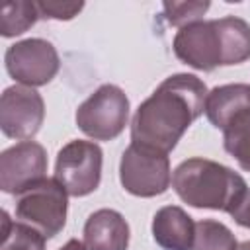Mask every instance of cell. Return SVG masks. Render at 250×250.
Instances as JSON below:
<instances>
[{"mask_svg":"<svg viewBox=\"0 0 250 250\" xmlns=\"http://www.w3.org/2000/svg\"><path fill=\"white\" fill-rule=\"evenodd\" d=\"M207 88L195 74H172L137 107L131 143L170 152L188 127L205 111Z\"/></svg>","mask_w":250,"mask_h":250,"instance_id":"cell-1","label":"cell"},{"mask_svg":"<svg viewBox=\"0 0 250 250\" xmlns=\"http://www.w3.org/2000/svg\"><path fill=\"white\" fill-rule=\"evenodd\" d=\"M172 188L176 195L195 207L232 213L248 191L240 174L225 164L207 158H188L172 174Z\"/></svg>","mask_w":250,"mask_h":250,"instance_id":"cell-2","label":"cell"},{"mask_svg":"<svg viewBox=\"0 0 250 250\" xmlns=\"http://www.w3.org/2000/svg\"><path fill=\"white\" fill-rule=\"evenodd\" d=\"M119 182L123 189L137 197H156L170 188L172 172L166 152L131 143L119 160Z\"/></svg>","mask_w":250,"mask_h":250,"instance_id":"cell-3","label":"cell"},{"mask_svg":"<svg viewBox=\"0 0 250 250\" xmlns=\"http://www.w3.org/2000/svg\"><path fill=\"white\" fill-rule=\"evenodd\" d=\"M76 127L94 141H113L129 121V98L115 84H104L76 109Z\"/></svg>","mask_w":250,"mask_h":250,"instance_id":"cell-4","label":"cell"},{"mask_svg":"<svg viewBox=\"0 0 250 250\" xmlns=\"http://www.w3.org/2000/svg\"><path fill=\"white\" fill-rule=\"evenodd\" d=\"M68 193L55 180L45 178L16 197V219L45 238L57 236L66 225Z\"/></svg>","mask_w":250,"mask_h":250,"instance_id":"cell-5","label":"cell"},{"mask_svg":"<svg viewBox=\"0 0 250 250\" xmlns=\"http://www.w3.org/2000/svg\"><path fill=\"white\" fill-rule=\"evenodd\" d=\"M104 152L92 141L74 139L66 143L55 162V180L72 197H84L98 189L102 180Z\"/></svg>","mask_w":250,"mask_h":250,"instance_id":"cell-6","label":"cell"},{"mask_svg":"<svg viewBox=\"0 0 250 250\" xmlns=\"http://www.w3.org/2000/svg\"><path fill=\"white\" fill-rule=\"evenodd\" d=\"M4 62L8 74L21 86L29 88L49 84L61 68L57 49L51 41L41 37H29L10 45L6 49Z\"/></svg>","mask_w":250,"mask_h":250,"instance_id":"cell-7","label":"cell"},{"mask_svg":"<svg viewBox=\"0 0 250 250\" xmlns=\"http://www.w3.org/2000/svg\"><path fill=\"white\" fill-rule=\"evenodd\" d=\"M45 119V102L35 88L14 84L0 98V129L16 141H29Z\"/></svg>","mask_w":250,"mask_h":250,"instance_id":"cell-8","label":"cell"},{"mask_svg":"<svg viewBox=\"0 0 250 250\" xmlns=\"http://www.w3.org/2000/svg\"><path fill=\"white\" fill-rule=\"evenodd\" d=\"M47 178V152L35 141H21L0 154V189L20 195Z\"/></svg>","mask_w":250,"mask_h":250,"instance_id":"cell-9","label":"cell"},{"mask_svg":"<svg viewBox=\"0 0 250 250\" xmlns=\"http://www.w3.org/2000/svg\"><path fill=\"white\" fill-rule=\"evenodd\" d=\"M174 55L195 70L211 72L223 66V43L217 20H201L180 27L174 35Z\"/></svg>","mask_w":250,"mask_h":250,"instance_id":"cell-10","label":"cell"},{"mask_svg":"<svg viewBox=\"0 0 250 250\" xmlns=\"http://www.w3.org/2000/svg\"><path fill=\"white\" fill-rule=\"evenodd\" d=\"M84 244L88 250H127L129 225L115 209H98L84 223Z\"/></svg>","mask_w":250,"mask_h":250,"instance_id":"cell-11","label":"cell"},{"mask_svg":"<svg viewBox=\"0 0 250 250\" xmlns=\"http://www.w3.org/2000/svg\"><path fill=\"white\" fill-rule=\"evenodd\" d=\"M152 238L162 250H191L195 223L182 207L166 205L152 217Z\"/></svg>","mask_w":250,"mask_h":250,"instance_id":"cell-12","label":"cell"},{"mask_svg":"<svg viewBox=\"0 0 250 250\" xmlns=\"http://www.w3.org/2000/svg\"><path fill=\"white\" fill-rule=\"evenodd\" d=\"M250 107V84H223L213 88L205 100V115L215 129H221L238 111Z\"/></svg>","mask_w":250,"mask_h":250,"instance_id":"cell-13","label":"cell"},{"mask_svg":"<svg viewBox=\"0 0 250 250\" xmlns=\"http://www.w3.org/2000/svg\"><path fill=\"white\" fill-rule=\"evenodd\" d=\"M223 43V66L240 64L250 59V23L236 16L217 20Z\"/></svg>","mask_w":250,"mask_h":250,"instance_id":"cell-14","label":"cell"},{"mask_svg":"<svg viewBox=\"0 0 250 250\" xmlns=\"http://www.w3.org/2000/svg\"><path fill=\"white\" fill-rule=\"evenodd\" d=\"M223 146L242 170L250 172V107L238 111L223 127Z\"/></svg>","mask_w":250,"mask_h":250,"instance_id":"cell-15","label":"cell"},{"mask_svg":"<svg viewBox=\"0 0 250 250\" xmlns=\"http://www.w3.org/2000/svg\"><path fill=\"white\" fill-rule=\"evenodd\" d=\"M37 20H39V12L35 2L29 0L4 2L0 12V35L2 37L21 35L29 27H33Z\"/></svg>","mask_w":250,"mask_h":250,"instance_id":"cell-16","label":"cell"},{"mask_svg":"<svg viewBox=\"0 0 250 250\" xmlns=\"http://www.w3.org/2000/svg\"><path fill=\"white\" fill-rule=\"evenodd\" d=\"M191 250H238L232 230L213 219L195 223V238Z\"/></svg>","mask_w":250,"mask_h":250,"instance_id":"cell-17","label":"cell"},{"mask_svg":"<svg viewBox=\"0 0 250 250\" xmlns=\"http://www.w3.org/2000/svg\"><path fill=\"white\" fill-rule=\"evenodd\" d=\"M211 8L207 0L203 2H164L162 12L164 20L174 27H186L189 23L201 21L205 12Z\"/></svg>","mask_w":250,"mask_h":250,"instance_id":"cell-18","label":"cell"},{"mask_svg":"<svg viewBox=\"0 0 250 250\" xmlns=\"http://www.w3.org/2000/svg\"><path fill=\"white\" fill-rule=\"evenodd\" d=\"M45 236L23 225V223H14L10 232L2 238L0 250H45Z\"/></svg>","mask_w":250,"mask_h":250,"instance_id":"cell-19","label":"cell"},{"mask_svg":"<svg viewBox=\"0 0 250 250\" xmlns=\"http://www.w3.org/2000/svg\"><path fill=\"white\" fill-rule=\"evenodd\" d=\"M39 18L43 20H57V21H68L72 18H76L82 8L84 2H61V0H39L35 2Z\"/></svg>","mask_w":250,"mask_h":250,"instance_id":"cell-20","label":"cell"},{"mask_svg":"<svg viewBox=\"0 0 250 250\" xmlns=\"http://www.w3.org/2000/svg\"><path fill=\"white\" fill-rule=\"evenodd\" d=\"M230 217L234 219L236 225H240L244 229H250V189L246 191V195L242 197V201L238 203V207L230 213Z\"/></svg>","mask_w":250,"mask_h":250,"instance_id":"cell-21","label":"cell"},{"mask_svg":"<svg viewBox=\"0 0 250 250\" xmlns=\"http://www.w3.org/2000/svg\"><path fill=\"white\" fill-rule=\"evenodd\" d=\"M59 250H88L86 248V244L82 242V240H78V238H70L66 244H62Z\"/></svg>","mask_w":250,"mask_h":250,"instance_id":"cell-22","label":"cell"},{"mask_svg":"<svg viewBox=\"0 0 250 250\" xmlns=\"http://www.w3.org/2000/svg\"><path fill=\"white\" fill-rule=\"evenodd\" d=\"M238 250H250V240H246V242L238 244Z\"/></svg>","mask_w":250,"mask_h":250,"instance_id":"cell-23","label":"cell"}]
</instances>
